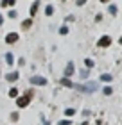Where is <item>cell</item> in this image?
Listing matches in <instances>:
<instances>
[{"mask_svg": "<svg viewBox=\"0 0 122 125\" xmlns=\"http://www.w3.org/2000/svg\"><path fill=\"white\" fill-rule=\"evenodd\" d=\"M74 88L79 89V91H84V93H94L99 86H97V82L90 81V82H86V84H74Z\"/></svg>", "mask_w": 122, "mask_h": 125, "instance_id": "6da1fadb", "label": "cell"}, {"mask_svg": "<svg viewBox=\"0 0 122 125\" xmlns=\"http://www.w3.org/2000/svg\"><path fill=\"white\" fill-rule=\"evenodd\" d=\"M29 102H31V93L25 95V96L16 98V105H18V107H25V105H29Z\"/></svg>", "mask_w": 122, "mask_h": 125, "instance_id": "7a4b0ae2", "label": "cell"}, {"mask_svg": "<svg viewBox=\"0 0 122 125\" xmlns=\"http://www.w3.org/2000/svg\"><path fill=\"white\" fill-rule=\"evenodd\" d=\"M31 84H36V86H45V84H47V79H45V77H40V75H34V77H31Z\"/></svg>", "mask_w": 122, "mask_h": 125, "instance_id": "3957f363", "label": "cell"}, {"mask_svg": "<svg viewBox=\"0 0 122 125\" xmlns=\"http://www.w3.org/2000/svg\"><path fill=\"white\" fill-rule=\"evenodd\" d=\"M109 43H111V38H109V36H102L101 39H99V47H101V48H104V47H109Z\"/></svg>", "mask_w": 122, "mask_h": 125, "instance_id": "277c9868", "label": "cell"}, {"mask_svg": "<svg viewBox=\"0 0 122 125\" xmlns=\"http://www.w3.org/2000/svg\"><path fill=\"white\" fill-rule=\"evenodd\" d=\"M5 41H7V43H16V41H18V34H16V32H9L7 36H5Z\"/></svg>", "mask_w": 122, "mask_h": 125, "instance_id": "5b68a950", "label": "cell"}, {"mask_svg": "<svg viewBox=\"0 0 122 125\" xmlns=\"http://www.w3.org/2000/svg\"><path fill=\"white\" fill-rule=\"evenodd\" d=\"M18 77H20V73H18V72H11V73H7V75H5V79H7L9 82H14Z\"/></svg>", "mask_w": 122, "mask_h": 125, "instance_id": "8992f818", "label": "cell"}, {"mask_svg": "<svg viewBox=\"0 0 122 125\" xmlns=\"http://www.w3.org/2000/svg\"><path fill=\"white\" fill-rule=\"evenodd\" d=\"M72 73H74V62H68L67 68H65V77L68 79V77L72 75Z\"/></svg>", "mask_w": 122, "mask_h": 125, "instance_id": "52a82bcc", "label": "cell"}, {"mask_svg": "<svg viewBox=\"0 0 122 125\" xmlns=\"http://www.w3.org/2000/svg\"><path fill=\"white\" fill-rule=\"evenodd\" d=\"M38 5H40V2H38V0H36V2H34V4L31 5V13H29V14H31V18H34V16H36V13H38Z\"/></svg>", "mask_w": 122, "mask_h": 125, "instance_id": "ba28073f", "label": "cell"}, {"mask_svg": "<svg viewBox=\"0 0 122 125\" xmlns=\"http://www.w3.org/2000/svg\"><path fill=\"white\" fill-rule=\"evenodd\" d=\"M101 81H102V82H111L113 77L109 75V73H102V75H101Z\"/></svg>", "mask_w": 122, "mask_h": 125, "instance_id": "9c48e42d", "label": "cell"}, {"mask_svg": "<svg viewBox=\"0 0 122 125\" xmlns=\"http://www.w3.org/2000/svg\"><path fill=\"white\" fill-rule=\"evenodd\" d=\"M61 84H63V86H65V88H74V84H72L70 81H68L67 77H63V79H61Z\"/></svg>", "mask_w": 122, "mask_h": 125, "instance_id": "30bf717a", "label": "cell"}, {"mask_svg": "<svg viewBox=\"0 0 122 125\" xmlns=\"http://www.w3.org/2000/svg\"><path fill=\"white\" fill-rule=\"evenodd\" d=\"M88 75H90V70H88V68H84V70L79 72V77H81V79H86Z\"/></svg>", "mask_w": 122, "mask_h": 125, "instance_id": "8fae6325", "label": "cell"}, {"mask_svg": "<svg viewBox=\"0 0 122 125\" xmlns=\"http://www.w3.org/2000/svg\"><path fill=\"white\" fill-rule=\"evenodd\" d=\"M45 14L52 16V14H54V7H52V5H47V7H45Z\"/></svg>", "mask_w": 122, "mask_h": 125, "instance_id": "7c38bea8", "label": "cell"}, {"mask_svg": "<svg viewBox=\"0 0 122 125\" xmlns=\"http://www.w3.org/2000/svg\"><path fill=\"white\" fill-rule=\"evenodd\" d=\"M7 5H14V0H2V7H7Z\"/></svg>", "mask_w": 122, "mask_h": 125, "instance_id": "4fadbf2b", "label": "cell"}, {"mask_svg": "<svg viewBox=\"0 0 122 125\" xmlns=\"http://www.w3.org/2000/svg\"><path fill=\"white\" fill-rule=\"evenodd\" d=\"M16 95H18V89H16V88H11V89H9V96H11V98H14Z\"/></svg>", "mask_w": 122, "mask_h": 125, "instance_id": "5bb4252c", "label": "cell"}, {"mask_svg": "<svg viewBox=\"0 0 122 125\" xmlns=\"http://www.w3.org/2000/svg\"><path fill=\"white\" fill-rule=\"evenodd\" d=\"M75 115V109H72V107H70V109H65V116H74Z\"/></svg>", "mask_w": 122, "mask_h": 125, "instance_id": "9a60e30c", "label": "cell"}, {"mask_svg": "<svg viewBox=\"0 0 122 125\" xmlns=\"http://www.w3.org/2000/svg\"><path fill=\"white\" fill-rule=\"evenodd\" d=\"M108 11H109V14H117V5H109Z\"/></svg>", "mask_w": 122, "mask_h": 125, "instance_id": "2e32d148", "label": "cell"}, {"mask_svg": "<svg viewBox=\"0 0 122 125\" xmlns=\"http://www.w3.org/2000/svg\"><path fill=\"white\" fill-rule=\"evenodd\" d=\"M5 61L7 64H13V54H5Z\"/></svg>", "mask_w": 122, "mask_h": 125, "instance_id": "e0dca14e", "label": "cell"}, {"mask_svg": "<svg viewBox=\"0 0 122 125\" xmlns=\"http://www.w3.org/2000/svg\"><path fill=\"white\" fill-rule=\"evenodd\" d=\"M84 64H86V68L90 70V68H94V61H92V59H86V61H84Z\"/></svg>", "mask_w": 122, "mask_h": 125, "instance_id": "ac0fdd59", "label": "cell"}, {"mask_svg": "<svg viewBox=\"0 0 122 125\" xmlns=\"http://www.w3.org/2000/svg\"><path fill=\"white\" fill-rule=\"evenodd\" d=\"M31 25H32V20H25L24 23H22V27H25V29H29Z\"/></svg>", "mask_w": 122, "mask_h": 125, "instance_id": "d6986e66", "label": "cell"}, {"mask_svg": "<svg viewBox=\"0 0 122 125\" xmlns=\"http://www.w3.org/2000/svg\"><path fill=\"white\" fill-rule=\"evenodd\" d=\"M111 93H113V89L109 88V86H106V88H104V95H111Z\"/></svg>", "mask_w": 122, "mask_h": 125, "instance_id": "ffe728a7", "label": "cell"}, {"mask_svg": "<svg viewBox=\"0 0 122 125\" xmlns=\"http://www.w3.org/2000/svg\"><path fill=\"white\" fill-rule=\"evenodd\" d=\"M68 32V27H61L59 29V34H67Z\"/></svg>", "mask_w": 122, "mask_h": 125, "instance_id": "44dd1931", "label": "cell"}, {"mask_svg": "<svg viewBox=\"0 0 122 125\" xmlns=\"http://www.w3.org/2000/svg\"><path fill=\"white\" fill-rule=\"evenodd\" d=\"M11 120H13V122L18 120V113H13V115H11Z\"/></svg>", "mask_w": 122, "mask_h": 125, "instance_id": "7402d4cb", "label": "cell"}, {"mask_svg": "<svg viewBox=\"0 0 122 125\" xmlns=\"http://www.w3.org/2000/svg\"><path fill=\"white\" fill-rule=\"evenodd\" d=\"M57 125H70V120H61Z\"/></svg>", "mask_w": 122, "mask_h": 125, "instance_id": "603a6c76", "label": "cell"}, {"mask_svg": "<svg viewBox=\"0 0 122 125\" xmlns=\"http://www.w3.org/2000/svg\"><path fill=\"white\" fill-rule=\"evenodd\" d=\"M9 16L11 18H16V11H9Z\"/></svg>", "mask_w": 122, "mask_h": 125, "instance_id": "cb8c5ba5", "label": "cell"}, {"mask_svg": "<svg viewBox=\"0 0 122 125\" xmlns=\"http://www.w3.org/2000/svg\"><path fill=\"white\" fill-rule=\"evenodd\" d=\"M84 2L86 0H77V5H84Z\"/></svg>", "mask_w": 122, "mask_h": 125, "instance_id": "d4e9b609", "label": "cell"}, {"mask_svg": "<svg viewBox=\"0 0 122 125\" xmlns=\"http://www.w3.org/2000/svg\"><path fill=\"white\" fill-rule=\"evenodd\" d=\"M41 120H43V125H50V123H49L47 120H45V118H43V116H41Z\"/></svg>", "mask_w": 122, "mask_h": 125, "instance_id": "484cf974", "label": "cell"}, {"mask_svg": "<svg viewBox=\"0 0 122 125\" xmlns=\"http://www.w3.org/2000/svg\"><path fill=\"white\" fill-rule=\"evenodd\" d=\"M4 23V18H2V14H0V25H2Z\"/></svg>", "mask_w": 122, "mask_h": 125, "instance_id": "4316f807", "label": "cell"}, {"mask_svg": "<svg viewBox=\"0 0 122 125\" xmlns=\"http://www.w3.org/2000/svg\"><path fill=\"white\" fill-rule=\"evenodd\" d=\"M81 125H88V122H83V123H81Z\"/></svg>", "mask_w": 122, "mask_h": 125, "instance_id": "83f0119b", "label": "cell"}]
</instances>
